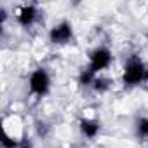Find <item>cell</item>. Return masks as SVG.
Listing matches in <instances>:
<instances>
[{
  "mask_svg": "<svg viewBox=\"0 0 148 148\" xmlns=\"http://www.w3.org/2000/svg\"><path fill=\"white\" fill-rule=\"evenodd\" d=\"M37 132H38V136L45 138L47 132H49V125H47L45 122H37Z\"/></svg>",
  "mask_w": 148,
  "mask_h": 148,
  "instance_id": "obj_11",
  "label": "cell"
},
{
  "mask_svg": "<svg viewBox=\"0 0 148 148\" xmlns=\"http://www.w3.org/2000/svg\"><path fill=\"white\" fill-rule=\"evenodd\" d=\"M134 131H136V136L139 139H148V117L138 119V122L134 125Z\"/></svg>",
  "mask_w": 148,
  "mask_h": 148,
  "instance_id": "obj_8",
  "label": "cell"
},
{
  "mask_svg": "<svg viewBox=\"0 0 148 148\" xmlns=\"http://www.w3.org/2000/svg\"><path fill=\"white\" fill-rule=\"evenodd\" d=\"M18 148H33V146H32V141H30L28 138H21L19 146H18Z\"/></svg>",
  "mask_w": 148,
  "mask_h": 148,
  "instance_id": "obj_12",
  "label": "cell"
},
{
  "mask_svg": "<svg viewBox=\"0 0 148 148\" xmlns=\"http://www.w3.org/2000/svg\"><path fill=\"white\" fill-rule=\"evenodd\" d=\"M73 38V26L70 21H59L58 25H54L51 30H49V40L56 45H64V44H70Z\"/></svg>",
  "mask_w": 148,
  "mask_h": 148,
  "instance_id": "obj_4",
  "label": "cell"
},
{
  "mask_svg": "<svg viewBox=\"0 0 148 148\" xmlns=\"http://www.w3.org/2000/svg\"><path fill=\"white\" fill-rule=\"evenodd\" d=\"M79 127H80V132L87 138V139H94L99 131H101V125L98 120H92V119H80L79 122Z\"/></svg>",
  "mask_w": 148,
  "mask_h": 148,
  "instance_id": "obj_6",
  "label": "cell"
},
{
  "mask_svg": "<svg viewBox=\"0 0 148 148\" xmlns=\"http://www.w3.org/2000/svg\"><path fill=\"white\" fill-rule=\"evenodd\" d=\"M146 70H148V68L145 66V63H143L138 56L129 58L127 63H125V66H124V75H122L124 86L134 87V86H139L141 82H145Z\"/></svg>",
  "mask_w": 148,
  "mask_h": 148,
  "instance_id": "obj_1",
  "label": "cell"
},
{
  "mask_svg": "<svg viewBox=\"0 0 148 148\" xmlns=\"http://www.w3.org/2000/svg\"><path fill=\"white\" fill-rule=\"evenodd\" d=\"M92 89L98 92V94H103V92H106L108 89H110V80L108 79H105V77H96V80H94V84H92Z\"/></svg>",
  "mask_w": 148,
  "mask_h": 148,
  "instance_id": "obj_10",
  "label": "cell"
},
{
  "mask_svg": "<svg viewBox=\"0 0 148 148\" xmlns=\"http://www.w3.org/2000/svg\"><path fill=\"white\" fill-rule=\"evenodd\" d=\"M96 77H98V73H94L89 66H86V68H82L80 75H79V84H80L82 87H92Z\"/></svg>",
  "mask_w": 148,
  "mask_h": 148,
  "instance_id": "obj_7",
  "label": "cell"
},
{
  "mask_svg": "<svg viewBox=\"0 0 148 148\" xmlns=\"http://www.w3.org/2000/svg\"><path fill=\"white\" fill-rule=\"evenodd\" d=\"M28 87H30V92L37 98H44L51 91V77L45 68H37L32 71Z\"/></svg>",
  "mask_w": 148,
  "mask_h": 148,
  "instance_id": "obj_2",
  "label": "cell"
},
{
  "mask_svg": "<svg viewBox=\"0 0 148 148\" xmlns=\"http://www.w3.org/2000/svg\"><path fill=\"white\" fill-rule=\"evenodd\" d=\"M19 141H21V139H18L16 136H11L7 131H4L2 139H0V143H2V148H18V146H19Z\"/></svg>",
  "mask_w": 148,
  "mask_h": 148,
  "instance_id": "obj_9",
  "label": "cell"
},
{
  "mask_svg": "<svg viewBox=\"0 0 148 148\" xmlns=\"http://www.w3.org/2000/svg\"><path fill=\"white\" fill-rule=\"evenodd\" d=\"M38 7L35 4H26V5H21L16 9V19L18 23L23 26V28H30L33 26V23L37 21L38 18Z\"/></svg>",
  "mask_w": 148,
  "mask_h": 148,
  "instance_id": "obj_5",
  "label": "cell"
},
{
  "mask_svg": "<svg viewBox=\"0 0 148 148\" xmlns=\"http://www.w3.org/2000/svg\"><path fill=\"white\" fill-rule=\"evenodd\" d=\"M112 59H113V58H112L110 49H106V47H96L94 51L89 52V64H87V66H89L94 73H99V71L110 68Z\"/></svg>",
  "mask_w": 148,
  "mask_h": 148,
  "instance_id": "obj_3",
  "label": "cell"
}]
</instances>
